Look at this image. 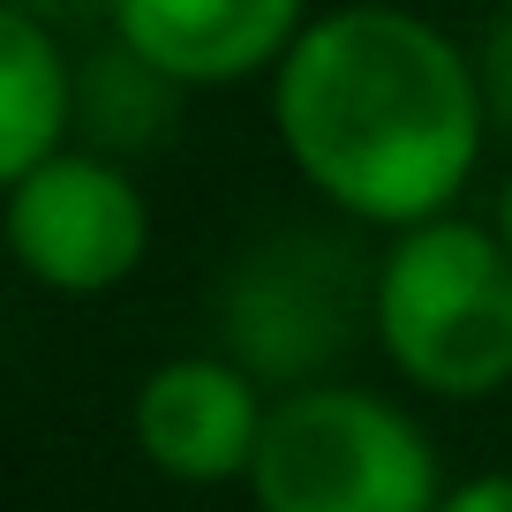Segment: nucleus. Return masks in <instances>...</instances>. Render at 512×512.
Returning a JSON list of instances; mask_svg holds the SVG:
<instances>
[{"instance_id": "f257e3e1", "label": "nucleus", "mask_w": 512, "mask_h": 512, "mask_svg": "<svg viewBox=\"0 0 512 512\" xmlns=\"http://www.w3.org/2000/svg\"><path fill=\"white\" fill-rule=\"evenodd\" d=\"M287 159L317 196L369 226L445 219L482 151V76L407 8H339L302 23L272 83Z\"/></svg>"}, {"instance_id": "f03ea898", "label": "nucleus", "mask_w": 512, "mask_h": 512, "mask_svg": "<svg viewBox=\"0 0 512 512\" xmlns=\"http://www.w3.org/2000/svg\"><path fill=\"white\" fill-rule=\"evenodd\" d=\"M377 339L407 384L482 400L512 384V249L467 219L400 226L377 272Z\"/></svg>"}, {"instance_id": "7ed1b4c3", "label": "nucleus", "mask_w": 512, "mask_h": 512, "mask_svg": "<svg viewBox=\"0 0 512 512\" xmlns=\"http://www.w3.org/2000/svg\"><path fill=\"white\" fill-rule=\"evenodd\" d=\"M256 512H437V452L415 415L354 384H309L264 415L249 460Z\"/></svg>"}, {"instance_id": "20e7f679", "label": "nucleus", "mask_w": 512, "mask_h": 512, "mask_svg": "<svg viewBox=\"0 0 512 512\" xmlns=\"http://www.w3.org/2000/svg\"><path fill=\"white\" fill-rule=\"evenodd\" d=\"M144 189L98 151H53L8 189V256L53 294H106L144 264Z\"/></svg>"}, {"instance_id": "39448f33", "label": "nucleus", "mask_w": 512, "mask_h": 512, "mask_svg": "<svg viewBox=\"0 0 512 512\" xmlns=\"http://www.w3.org/2000/svg\"><path fill=\"white\" fill-rule=\"evenodd\" d=\"M272 407L256 400V377L219 354L159 362L136 392V445L174 482H234L249 475L256 437Z\"/></svg>"}, {"instance_id": "423d86ee", "label": "nucleus", "mask_w": 512, "mask_h": 512, "mask_svg": "<svg viewBox=\"0 0 512 512\" xmlns=\"http://www.w3.org/2000/svg\"><path fill=\"white\" fill-rule=\"evenodd\" d=\"M113 31L166 83H234L287 61L302 0H113Z\"/></svg>"}, {"instance_id": "0eeeda50", "label": "nucleus", "mask_w": 512, "mask_h": 512, "mask_svg": "<svg viewBox=\"0 0 512 512\" xmlns=\"http://www.w3.org/2000/svg\"><path fill=\"white\" fill-rule=\"evenodd\" d=\"M68 113H76V83L46 16H31L23 0H0V189H16L31 166L61 151Z\"/></svg>"}, {"instance_id": "6e6552de", "label": "nucleus", "mask_w": 512, "mask_h": 512, "mask_svg": "<svg viewBox=\"0 0 512 512\" xmlns=\"http://www.w3.org/2000/svg\"><path fill=\"white\" fill-rule=\"evenodd\" d=\"M475 76H482V106H490L497 121L512 128V16L490 31V46H482V68H475Z\"/></svg>"}, {"instance_id": "1a4fd4ad", "label": "nucleus", "mask_w": 512, "mask_h": 512, "mask_svg": "<svg viewBox=\"0 0 512 512\" xmlns=\"http://www.w3.org/2000/svg\"><path fill=\"white\" fill-rule=\"evenodd\" d=\"M437 512H512V475H475L460 490H445Z\"/></svg>"}, {"instance_id": "9d476101", "label": "nucleus", "mask_w": 512, "mask_h": 512, "mask_svg": "<svg viewBox=\"0 0 512 512\" xmlns=\"http://www.w3.org/2000/svg\"><path fill=\"white\" fill-rule=\"evenodd\" d=\"M497 234H505V249H512V181H505V204H497Z\"/></svg>"}]
</instances>
